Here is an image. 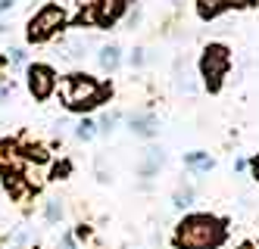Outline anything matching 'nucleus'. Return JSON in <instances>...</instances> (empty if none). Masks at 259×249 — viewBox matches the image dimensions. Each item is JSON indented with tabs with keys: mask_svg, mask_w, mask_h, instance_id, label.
I'll return each instance as SVG.
<instances>
[{
	"mask_svg": "<svg viewBox=\"0 0 259 249\" xmlns=\"http://www.w3.org/2000/svg\"><path fill=\"white\" fill-rule=\"evenodd\" d=\"M228 237V224L209 212H191L175 224L172 246L175 249H222Z\"/></svg>",
	"mask_w": 259,
	"mask_h": 249,
	"instance_id": "nucleus-1",
	"label": "nucleus"
},
{
	"mask_svg": "<svg viewBox=\"0 0 259 249\" xmlns=\"http://www.w3.org/2000/svg\"><path fill=\"white\" fill-rule=\"evenodd\" d=\"M109 93H113L109 84L91 78V75H84V72H72V75H66V78L60 81V100H63V106L69 112H91V109H97Z\"/></svg>",
	"mask_w": 259,
	"mask_h": 249,
	"instance_id": "nucleus-2",
	"label": "nucleus"
},
{
	"mask_svg": "<svg viewBox=\"0 0 259 249\" xmlns=\"http://www.w3.org/2000/svg\"><path fill=\"white\" fill-rule=\"evenodd\" d=\"M197 69H200V78H203V84H206L209 93L222 90L225 75L231 69V50L225 44H206V47H203V53H200Z\"/></svg>",
	"mask_w": 259,
	"mask_h": 249,
	"instance_id": "nucleus-3",
	"label": "nucleus"
},
{
	"mask_svg": "<svg viewBox=\"0 0 259 249\" xmlns=\"http://www.w3.org/2000/svg\"><path fill=\"white\" fill-rule=\"evenodd\" d=\"M69 22V16L60 4H44L38 13H34L28 19V25H25V41L28 44H47L53 34H60Z\"/></svg>",
	"mask_w": 259,
	"mask_h": 249,
	"instance_id": "nucleus-4",
	"label": "nucleus"
},
{
	"mask_svg": "<svg viewBox=\"0 0 259 249\" xmlns=\"http://www.w3.org/2000/svg\"><path fill=\"white\" fill-rule=\"evenodd\" d=\"M25 81H28V93L34 100H50L53 93H57V87H60V81H57V72H53L47 63H31L28 69H25Z\"/></svg>",
	"mask_w": 259,
	"mask_h": 249,
	"instance_id": "nucleus-5",
	"label": "nucleus"
},
{
	"mask_svg": "<svg viewBox=\"0 0 259 249\" xmlns=\"http://www.w3.org/2000/svg\"><path fill=\"white\" fill-rule=\"evenodd\" d=\"M128 4H132V0H94V4H91V10H94V25L97 28H113L125 16Z\"/></svg>",
	"mask_w": 259,
	"mask_h": 249,
	"instance_id": "nucleus-6",
	"label": "nucleus"
},
{
	"mask_svg": "<svg viewBox=\"0 0 259 249\" xmlns=\"http://www.w3.org/2000/svg\"><path fill=\"white\" fill-rule=\"evenodd\" d=\"M0 178H4V190L10 193V200H16V203H28L31 200L34 184L25 175H19V171H13V168H0Z\"/></svg>",
	"mask_w": 259,
	"mask_h": 249,
	"instance_id": "nucleus-7",
	"label": "nucleus"
},
{
	"mask_svg": "<svg viewBox=\"0 0 259 249\" xmlns=\"http://www.w3.org/2000/svg\"><path fill=\"white\" fill-rule=\"evenodd\" d=\"M194 4H197V16L203 22H212V19H219L222 13H228L234 7H247L250 0H194Z\"/></svg>",
	"mask_w": 259,
	"mask_h": 249,
	"instance_id": "nucleus-8",
	"label": "nucleus"
},
{
	"mask_svg": "<svg viewBox=\"0 0 259 249\" xmlns=\"http://www.w3.org/2000/svg\"><path fill=\"white\" fill-rule=\"evenodd\" d=\"M162 162H165L162 146H147V150L141 153V159H138V175H141V178H153L156 171L162 168Z\"/></svg>",
	"mask_w": 259,
	"mask_h": 249,
	"instance_id": "nucleus-9",
	"label": "nucleus"
},
{
	"mask_svg": "<svg viewBox=\"0 0 259 249\" xmlns=\"http://www.w3.org/2000/svg\"><path fill=\"white\" fill-rule=\"evenodd\" d=\"M128 128H132V134H138V137H153V134L159 131V119L153 116V112H132V119H128Z\"/></svg>",
	"mask_w": 259,
	"mask_h": 249,
	"instance_id": "nucleus-10",
	"label": "nucleus"
},
{
	"mask_svg": "<svg viewBox=\"0 0 259 249\" xmlns=\"http://www.w3.org/2000/svg\"><path fill=\"white\" fill-rule=\"evenodd\" d=\"M184 168L194 171V175H209V171L215 168V159L209 156V153H203V150H194L184 156Z\"/></svg>",
	"mask_w": 259,
	"mask_h": 249,
	"instance_id": "nucleus-11",
	"label": "nucleus"
},
{
	"mask_svg": "<svg viewBox=\"0 0 259 249\" xmlns=\"http://www.w3.org/2000/svg\"><path fill=\"white\" fill-rule=\"evenodd\" d=\"M97 63H100L103 72H116L122 66V47L119 44H103L97 50Z\"/></svg>",
	"mask_w": 259,
	"mask_h": 249,
	"instance_id": "nucleus-12",
	"label": "nucleus"
},
{
	"mask_svg": "<svg viewBox=\"0 0 259 249\" xmlns=\"http://www.w3.org/2000/svg\"><path fill=\"white\" fill-rule=\"evenodd\" d=\"M194 200H197V190H194L191 184H178V187H175V193H172V206H175V209H191Z\"/></svg>",
	"mask_w": 259,
	"mask_h": 249,
	"instance_id": "nucleus-13",
	"label": "nucleus"
},
{
	"mask_svg": "<svg viewBox=\"0 0 259 249\" xmlns=\"http://www.w3.org/2000/svg\"><path fill=\"white\" fill-rule=\"evenodd\" d=\"M63 215H66V209H63V200H60V196L44 200V221H47V224H60Z\"/></svg>",
	"mask_w": 259,
	"mask_h": 249,
	"instance_id": "nucleus-14",
	"label": "nucleus"
},
{
	"mask_svg": "<svg viewBox=\"0 0 259 249\" xmlns=\"http://www.w3.org/2000/svg\"><path fill=\"white\" fill-rule=\"evenodd\" d=\"M28 243H31V231L19 227V231H13L4 243H0V249H28Z\"/></svg>",
	"mask_w": 259,
	"mask_h": 249,
	"instance_id": "nucleus-15",
	"label": "nucleus"
},
{
	"mask_svg": "<svg viewBox=\"0 0 259 249\" xmlns=\"http://www.w3.org/2000/svg\"><path fill=\"white\" fill-rule=\"evenodd\" d=\"M75 137L78 140H94L97 137V122L94 119H78L75 122Z\"/></svg>",
	"mask_w": 259,
	"mask_h": 249,
	"instance_id": "nucleus-16",
	"label": "nucleus"
},
{
	"mask_svg": "<svg viewBox=\"0 0 259 249\" xmlns=\"http://www.w3.org/2000/svg\"><path fill=\"white\" fill-rule=\"evenodd\" d=\"M7 63H10L13 69H28V56H25L22 47H10V50H7Z\"/></svg>",
	"mask_w": 259,
	"mask_h": 249,
	"instance_id": "nucleus-17",
	"label": "nucleus"
},
{
	"mask_svg": "<svg viewBox=\"0 0 259 249\" xmlns=\"http://www.w3.org/2000/svg\"><path fill=\"white\" fill-rule=\"evenodd\" d=\"M119 122H122V112H106V116L97 122V131H100V134H113Z\"/></svg>",
	"mask_w": 259,
	"mask_h": 249,
	"instance_id": "nucleus-18",
	"label": "nucleus"
},
{
	"mask_svg": "<svg viewBox=\"0 0 259 249\" xmlns=\"http://www.w3.org/2000/svg\"><path fill=\"white\" fill-rule=\"evenodd\" d=\"M25 159H31V162H47V150L41 143H28L25 146Z\"/></svg>",
	"mask_w": 259,
	"mask_h": 249,
	"instance_id": "nucleus-19",
	"label": "nucleus"
},
{
	"mask_svg": "<svg viewBox=\"0 0 259 249\" xmlns=\"http://www.w3.org/2000/svg\"><path fill=\"white\" fill-rule=\"evenodd\" d=\"M144 53H147V50H141V47H138V50H132V56H128V63H132V69H141V66L147 63V56H144Z\"/></svg>",
	"mask_w": 259,
	"mask_h": 249,
	"instance_id": "nucleus-20",
	"label": "nucleus"
},
{
	"mask_svg": "<svg viewBox=\"0 0 259 249\" xmlns=\"http://www.w3.org/2000/svg\"><path fill=\"white\" fill-rule=\"evenodd\" d=\"M60 249H78L75 246V234H60Z\"/></svg>",
	"mask_w": 259,
	"mask_h": 249,
	"instance_id": "nucleus-21",
	"label": "nucleus"
},
{
	"mask_svg": "<svg viewBox=\"0 0 259 249\" xmlns=\"http://www.w3.org/2000/svg\"><path fill=\"white\" fill-rule=\"evenodd\" d=\"M13 90H16V87H13V81H10V84H0V103L10 100V97H13Z\"/></svg>",
	"mask_w": 259,
	"mask_h": 249,
	"instance_id": "nucleus-22",
	"label": "nucleus"
},
{
	"mask_svg": "<svg viewBox=\"0 0 259 249\" xmlns=\"http://www.w3.org/2000/svg\"><path fill=\"white\" fill-rule=\"evenodd\" d=\"M16 7V0H0V16H4V13H10Z\"/></svg>",
	"mask_w": 259,
	"mask_h": 249,
	"instance_id": "nucleus-23",
	"label": "nucleus"
},
{
	"mask_svg": "<svg viewBox=\"0 0 259 249\" xmlns=\"http://www.w3.org/2000/svg\"><path fill=\"white\" fill-rule=\"evenodd\" d=\"M250 168H253V178L259 181V156H253V162H250Z\"/></svg>",
	"mask_w": 259,
	"mask_h": 249,
	"instance_id": "nucleus-24",
	"label": "nucleus"
},
{
	"mask_svg": "<svg viewBox=\"0 0 259 249\" xmlns=\"http://www.w3.org/2000/svg\"><path fill=\"white\" fill-rule=\"evenodd\" d=\"M7 31V25H4V19H0V34H4Z\"/></svg>",
	"mask_w": 259,
	"mask_h": 249,
	"instance_id": "nucleus-25",
	"label": "nucleus"
},
{
	"mask_svg": "<svg viewBox=\"0 0 259 249\" xmlns=\"http://www.w3.org/2000/svg\"><path fill=\"white\" fill-rule=\"evenodd\" d=\"M240 249H256V246H250V243H247V246H240Z\"/></svg>",
	"mask_w": 259,
	"mask_h": 249,
	"instance_id": "nucleus-26",
	"label": "nucleus"
}]
</instances>
